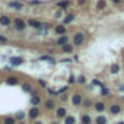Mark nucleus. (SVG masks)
Wrapping results in <instances>:
<instances>
[{
    "label": "nucleus",
    "instance_id": "1",
    "mask_svg": "<svg viewBox=\"0 0 124 124\" xmlns=\"http://www.w3.org/2000/svg\"><path fill=\"white\" fill-rule=\"evenodd\" d=\"M15 28L18 29V31H23L25 28H26V23H25V21H22V19H15Z\"/></svg>",
    "mask_w": 124,
    "mask_h": 124
},
{
    "label": "nucleus",
    "instance_id": "2",
    "mask_svg": "<svg viewBox=\"0 0 124 124\" xmlns=\"http://www.w3.org/2000/svg\"><path fill=\"white\" fill-rule=\"evenodd\" d=\"M83 41H85V35L83 34H76L75 35V38H73V42H75V45H82L83 44Z\"/></svg>",
    "mask_w": 124,
    "mask_h": 124
},
{
    "label": "nucleus",
    "instance_id": "3",
    "mask_svg": "<svg viewBox=\"0 0 124 124\" xmlns=\"http://www.w3.org/2000/svg\"><path fill=\"white\" fill-rule=\"evenodd\" d=\"M54 31H55V34H58V35H64V34H66V25H64V23L57 25Z\"/></svg>",
    "mask_w": 124,
    "mask_h": 124
},
{
    "label": "nucleus",
    "instance_id": "4",
    "mask_svg": "<svg viewBox=\"0 0 124 124\" xmlns=\"http://www.w3.org/2000/svg\"><path fill=\"white\" fill-rule=\"evenodd\" d=\"M28 115H29V118H37V117L39 115V109H38L37 107H32V108L29 109Z\"/></svg>",
    "mask_w": 124,
    "mask_h": 124
},
{
    "label": "nucleus",
    "instance_id": "5",
    "mask_svg": "<svg viewBox=\"0 0 124 124\" xmlns=\"http://www.w3.org/2000/svg\"><path fill=\"white\" fill-rule=\"evenodd\" d=\"M22 61H23L22 57H12L10 58V64L12 66H19V64H22Z\"/></svg>",
    "mask_w": 124,
    "mask_h": 124
},
{
    "label": "nucleus",
    "instance_id": "6",
    "mask_svg": "<svg viewBox=\"0 0 124 124\" xmlns=\"http://www.w3.org/2000/svg\"><path fill=\"white\" fill-rule=\"evenodd\" d=\"M67 41H69V37H67V35H60V38L57 39V44L63 47L64 44H67Z\"/></svg>",
    "mask_w": 124,
    "mask_h": 124
},
{
    "label": "nucleus",
    "instance_id": "7",
    "mask_svg": "<svg viewBox=\"0 0 124 124\" xmlns=\"http://www.w3.org/2000/svg\"><path fill=\"white\" fill-rule=\"evenodd\" d=\"M28 25L32 26V28H37V29H41V28H42V23H41V22H38V21H32V19L28 21Z\"/></svg>",
    "mask_w": 124,
    "mask_h": 124
},
{
    "label": "nucleus",
    "instance_id": "8",
    "mask_svg": "<svg viewBox=\"0 0 124 124\" xmlns=\"http://www.w3.org/2000/svg\"><path fill=\"white\" fill-rule=\"evenodd\" d=\"M66 117V108L64 107H60L57 109V118H64Z\"/></svg>",
    "mask_w": 124,
    "mask_h": 124
},
{
    "label": "nucleus",
    "instance_id": "9",
    "mask_svg": "<svg viewBox=\"0 0 124 124\" xmlns=\"http://www.w3.org/2000/svg\"><path fill=\"white\" fill-rule=\"evenodd\" d=\"M0 25L9 26V25H10V19H9L8 16H0Z\"/></svg>",
    "mask_w": 124,
    "mask_h": 124
},
{
    "label": "nucleus",
    "instance_id": "10",
    "mask_svg": "<svg viewBox=\"0 0 124 124\" xmlns=\"http://www.w3.org/2000/svg\"><path fill=\"white\" fill-rule=\"evenodd\" d=\"M18 78H13V76H10V78H8L6 79V83L8 85H10V86H13V85H18Z\"/></svg>",
    "mask_w": 124,
    "mask_h": 124
},
{
    "label": "nucleus",
    "instance_id": "11",
    "mask_svg": "<svg viewBox=\"0 0 124 124\" xmlns=\"http://www.w3.org/2000/svg\"><path fill=\"white\" fill-rule=\"evenodd\" d=\"M109 111H111V114H118V112L121 111V107H120L118 104H114V105H111Z\"/></svg>",
    "mask_w": 124,
    "mask_h": 124
},
{
    "label": "nucleus",
    "instance_id": "12",
    "mask_svg": "<svg viewBox=\"0 0 124 124\" xmlns=\"http://www.w3.org/2000/svg\"><path fill=\"white\" fill-rule=\"evenodd\" d=\"M72 102H73V105H80L82 104V96L80 95H75L72 98Z\"/></svg>",
    "mask_w": 124,
    "mask_h": 124
},
{
    "label": "nucleus",
    "instance_id": "13",
    "mask_svg": "<svg viewBox=\"0 0 124 124\" xmlns=\"http://www.w3.org/2000/svg\"><path fill=\"white\" fill-rule=\"evenodd\" d=\"M95 109H96L98 112L104 111V109H105V104H104V102H96V104H95Z\"/></svg>",
    "mask_w": 124,
    "mask_h": 124
},
{
    "label": "nucleus",
    "instance_id": "14",
    "mask_svg": "<svg viewBox=\"0 0 124 124\" xmlns=\"http://www.w3.org/2000/svg\"><path fill=\"white\" fill-rule=\"evenodd\" d=\"M75 121H76V118H75V117H72V115L64 117V124H75Z\"/></svg>",
    "mask_w": 124,
    "mask_h": 124
},
{
    "label": "nucleus",
    "instance_id": "15",
    "mask_svg": "<svg viewBox=\"0 0 124 124\" xmlns=\"http://www.w3.org/2000/svg\"><path fill=\"white\" fill-rule=\"evenodd\" d=\"M39 101H41V99L37 96V93H34V95H32V98H31V104H32V105H38V104H39Z\"/></svg>",
    "mask_w": 124,
    "mask_h": 124
},
{
    "label": "nucleus",
    "instance_id": "16",
    "mask_svg": "<svg viewBox=\"0 0 124 124\" xmlns=\"http://www.w3.org/2000/svg\"><path fill=\"white\" fill-rule=\"evenodd\" d=\"M73 19H75V15H73V13H72V15H67V16L64 18V21H63V23H64V25H66V23H70V22H72Z\"/></svg>",
    "mask_w": 124,
    "mask_h": 124
},
{
    "label": "nucleus",
    "instance_id": "17",
    "mask_svg": "<svg viewBox=\"0 0 124 124\" xmlns=\"http://www.w3.org/2000/svg\"><path fill=\"white\" fill-rule=\"evenodd\" d=\"M96 124H107V117L99 115V117L96 118Z\"/></svg>",
    "mask_w": 124,
    "mask_h": 124
},
{
    "label": "nucleus",
    "instance_id": "18",
    "mask_svg": "<svg viewBox=\"0 0 124 124\" xmlns=\"http://www.w3.org/2000/svg\"><path fill=\"white\" fill-rule=\"evenodd\" d=\"M9 6H10V8H13V9H19V10L22 9V5H21V3H16V2H10V3H9Z\"/></svg>",
    "mask_w": 124,
    "mask_h": 124
},
{
    "label": "nucleus",
    "instance_id": "19",
    "mask_svg": "<svg viewBox=\"0 0 124 124\" xmlns=\"http://www.w3.org/2000/svg\"><path fill=\"white\" fill-rule=\"evenodd\" d=\"M63 51H64V53H72V51H73V47H72L70 44H64V45H63Z\"/></svg>",
    "mask_w": 124,
    "mask_h": 124
},
{
    "label": "nucleus",
    "instance_id": "20",
    "mask_svg": "<svg viewBox=\"0 0 124 124\" xmlns=\"http://www.w3.org/2000/svg\"><path fill=\"white\" fill-rule=\"evenodd\" d=\"M82 123H83V124H89V123H91V117L86 115V114L82 115Z\"/></svg>",
    "mask_w": 124,
    "mask_h": 124
},
{
    "label": "nucleus",
    "instance_id": "21",
    "mask_svg": "<svg viewBox=\"0 0 124 124\" xmlns=\"http://www.w3.org/2000/svg\"><path fill=\"white\" fill-rule=\"evenodd\" d=\"M118 70H120V66H118V64H112V66H111V73L115 75V73H118Z\"/></svg>",
    "mask_w": 124,
    "mask_h": 124
},
{
    "label": "nucleus",
    "instance_id": "22",
    "mask_svg": "<svg viewBox=\"0 0 124 124\" xmlns=\"http://www.w3.org/2000/svg\"><path fill=\"white\" fill-rule=\"evenodd\" d=\"M45 108H47V109H53V108H54V102H53V101H47V102H45Z\"/></svg>",
    "mask_w": 124,
    "mask_h": 124
},
{
    "label": "nucleus",
    "instance_id": "23",
    "mask_svg": "<svg viewBox=\"0 0 124 124\" xmlns=\"http://www.w3.org/2000/svg\"><path fill=\"white\" fill-rule=\"evenodd\" d=\"M5 124H15V118H12V117H8V118L5 120Z\"/></svg>",
    "mask_w": 124,
    "mask_h": 124
},
{
    "label": "nucleus",
    "instance_id": "24",
    "mask_svg": "<svg viewBox=\"0 0 124 124\" xmlns=\"http://www.w3.org/2000/svg\"><path fill=\"white\" fill-rule=\"evenodd\" d=\"M92 83H93L95 86H99V88H102V83H101V80H98V79H93V80H92Z\"/></svg>",
    "mask_w": 124,
    "mask_h": 124
},
{
    "label": "nucleus",
    "instance_id": "25",
    "mask_svg": "<svg viewBox=\"0 0 124 124\" xmlns=\"http://www.w3.org/2000/svg\"><path fill=\"white\" fill-rule=\"evenodd\" d=\"M58 6H60V8H67V6H69V2H60Z\"/></svg>",
    "mask_w": 124,
    "mask_h": 124
},
{
    "label": "nucleus",
    "instance_id": "26",
    "mask_svg": "<svg viewBox=\"0 0 124 124\" xmlns=\"http://www.w3.org/2000/svg\"><path fill=\"white\" fill-rule=\"evenodd\" d=\"M29 3H31V5H41L42 2H41V0H31Z\"/></svg>",
    "mask_w": 124,
    "mask_h": 124
},
{
    "label": "nucleus",
    "instance_id": "27",
    "mask_svg": "<svg viewBox=\"0 0 124 124\" xmlns=\"http://www.w3.org/2000/svg\"><path fill=\"white\" fill-rule=\"evenodd\" d=\"M104 8H105V2L102 0V2H99V3H98V9H104Z\"/></svg>",
    "mask_w": 124,
    "mask_h": 124
},
{
    "label": "nucleus",
    "instance_id": "28",
    "mask_svg": "<svg viewBox=\"0 0 124 124\" xmlns=\"http://www.w3.org/2000/svg\"><path fill=\"white\" fill-rule=\"evenodd\" d=\"M78 83H85V78L83 76H79L78 78Z\"/></svg>",
    "mask_w": 124,
    "mask_h": 124
},
{
    "label": "nucleus",
    "instance_id": "29",
    "mask_svg": "<svg viewBox=\"0 0 124 124\" xmlns=\"http://www.w3.org/2000/svg\"><path fill=\"white\" fill-rule=\"evenodd\" d=\"M22 88H23V91H31V85H28V83H25Z\"/></svg>",
    "mask_w": 124,
    "mask_h": 124
},
{
    "label": "nucleus",
    "instance_id": "30",
    "mask_svg": "<svg viewBox=\"0 0 124 124\" xmlns=\"http://www.w3.org/2000/svg\"><path fill=\"white\" fill-rule=\"evenodd\" d=\"M23 115H25L23 112H19V114H16V118L18 120H23Z\"/></svg>",
    "mask_w": 124,
    "mask_h": 124
},
{
    "label": "nucleus",
    "instance_id": "31",
    "mask_svg": "<svg viewBox=\"0 0 124 124\" xmlns=\"http://www.w3.org/2000/svg\"><path fill=\"white\" fill-rule=\"evenodd\" d=\"M0 42H8V38L3 37V35H0Z\"/></svg>",
    "mask_w": 124,
    "mask_h": 124
},
{
    "label": "nucleus",
    "instance_id": "32",
    "mask_svg": "<svg viewBox=\"0 0 124 124\" xmlns=\"http://www.w3.org/2000/svg\"><path fill=\"white\" fill-rule=\"evenodd\" d=\"M38 83H39V86H42V88H47V83H45L44 80H39Z\"/></svg>",
    "mask_w": 124,
    "mask_h": 124
},
{
    "label": "nucleus",
    "instance_id": "33",
    "mask_svg": "<svg viewBox=\"0 0 124 124\" xmlns=\"http://www.w3.org/2000/svg\"><path fill=\"white\" fill-rule=\"evenodd\" d=\"M85 3H86V0H78V5L79 6H83Z\"/></svg>",
    "mask_w": 124,
    "mask_h": 124
},
{
    "label": "nucleus",
    "instance_id": "34",
    "mask_svg": "<svg viewBox=\"0 0 124 124\" xmlns=\"http://www.w3.org/2000/svg\"><path fill=\"white\" fill-rule=\"evenodd\" d=\"M101 95H104V96H105V95H108V91H107L105 88H102V93H101Z\"/></svg>",
    "mask_w": 124,
    "mask_h": 124
},
{
    "label": "nucleus",
    "instance_id": "35",
    "mask_svg": "<svg viewBox=\"0 0 124 124\" xmlns=\"http://www.w3.org/2000/svg\"><path fill=\"white\" fill-rule=\"evenodd\" d=\"M83 104H85V107H91V101H88V99H86Z\"/></svg>",
    "mask_w": 124,
    "mask_h": 124
},
{
    "label": "nucleus",
    "instance_id": "36",
    "mask_svg": "<svg viewBox=\"0 0 124 124\" xmlns=\"http://www.w3.org/2000/svg\"><path fill=\"white\" fill-rule=\"evenodd\" d=\"M69 83H75V78H73V76H70V79H69Z\"/></svg>",
    "mask_w": 124,
    "mask_h": 124
},
{
    "label": "nucleus",
    "instance_id": "37",
    "mask_svg": "<svg viewBox=\"0 0 124 124\" xmlns=\"http://www.w3.org/2000/svg\"><path fill=\"white\" fill-rule=\"evenodd\" d=\"M112 2H114V3H120V0H112Z\"/></svg>",
    "mask_w": 124,
    "mask_h": 124
},
{
    "label": "nucleus",
    "instance_id": "38",
    "mask_svg": "<svg viewBox=\"0 0 124 124\" xmlns=\"http://www.w3.org/2000/svg\"><path fill=\"white\" fill-rule=\"evenodd\" d=\"M120 89H121V91H123V92H124V85H123V86H121V88H120Z\"/></svg>",
    "mask_w": 124,
    "mask_h": 124
},
{
    "label": "nucleus",
    "instance_id": "39",
    "mask_svg": "<svg viewBox=\"0 0 124 124\" xmlns=\"http://www.w3.org/2000/svg\"><path fill=\"white\" fill-rule=\"evenodd\" d=\"M35 124H42V123H41V121H37V123H35Z\"/></svg>",
    "mask_w": 124,
    "mask_h": 124
},
{
    "label": "nucleus",
    "instance_id": "40",
    "mask_svg": "<svg viewBox=\"0 0 124 124\" xmlns=\"http://www.w3.org/2000/svg\"><path fill=\"white\" fill-rule=\"evenodd\" d=\"M120 124H124V123H120Z\"/></svg>",
    "mask_w": 124,
    "mask_h": 124
},
{
    "label": "nucleus",
    "instance_id": "41",
    "mask_svg": "<svg viewBox=\"0 0 124 124\" xmlns=\"http://www.w3.org/2000/svg\"><path fill=\"white\" fill-rule=\"evenodd\" d=\"M54 124H57V123H54Z\"/></svg>",
    "mask_w": 124,
    "mask_h": 124
}]
</instances>
